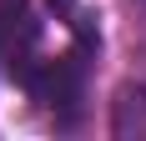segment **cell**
Returning <instances> with one entry per match:
<instances>
[{
  "instance_id": "6da1fadb",
  "label": "cell",
  "mask_w": 146,
  "mask_h": 141,
  "mask_svg": "<svg viewBox=\"0 0 146 141\" xmlns=\"http://www.w3.org/2000/svg\"><path fill=\"white\" fill-rule=\"evenodd\" d=\"M111 136H146V81H126L111 101Z\"/></svg>"
}]
</instances>
